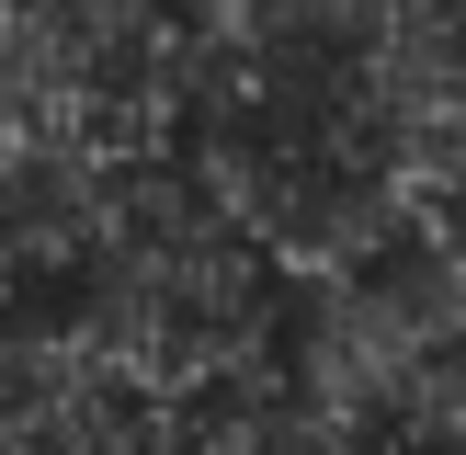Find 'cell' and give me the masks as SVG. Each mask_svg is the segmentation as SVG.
<instances>
[{
    "label": "cell",
    "mask_w": 466,
    "mask_h": 455,
    "mask_svg": "<svg viewBox=\"0 0 466 455\" xmlns=\"http://www.w3.org/2000/svg\"><path fill=\"white\" fill-rule=\"evenodd\" d=\"M68 330L126 387L182 410V399H217V387L273 364V341H285V273L228 228V205L171 148H137V159H114L103 239H91Z\"/></svg>",
    "instance_id": "1"
},
{
    "label": "cell",
    "mask_w": 466,
    "mask_h": 455,
    "mask_svg": "<svg viewBox=\"0 0 466 455\" xmlns=\"http://www.w3.org/2000/svg\"><path fill=\"white\" fill-rule=\"evenodd\" d=\"M114 159L68 136H12L0 126V353L12 341H80V273L103 239Z\"/></svg>",
    "instance_id": "2"
}]
</instances>
